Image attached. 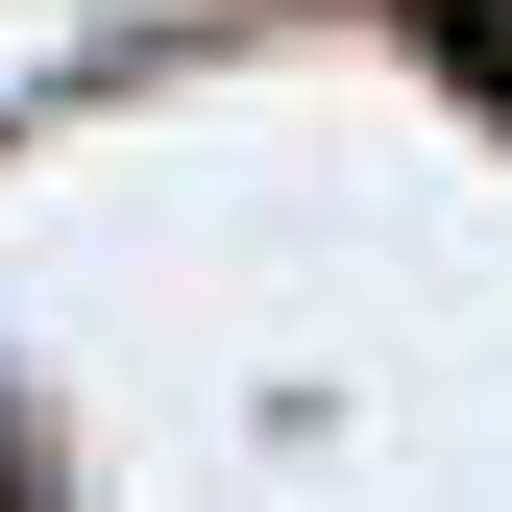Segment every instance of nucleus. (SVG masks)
I'll use <instances>...</instances> for the list:
<instances>
[{"mask_svg":"<svg viewBox=\"0 0 512 512\" xmlns=\"http://www.w3.org/2000/svg\"><path fill=\"white\" fill-rule=\"evenodd\" d=\"M415 49H439L464 98H512V0H415Z\"/></svg>","mask_w":512,"mask_h":512,"instance_id":"1","label":"nucleus"}]
</instances>
